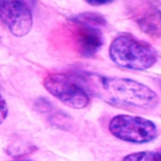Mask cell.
Wrapping results in <instances>:
<instances>
[{
  "mask_svg": "<svg viewBox=\"0 0 161 161\" xmlns=\"http://www.w3.org/2000/svg\"><path fill=\"white\" fill-rule=\"evenodd\" d=\"M142 31L154 39L161 38V10L153 9L146 13L138 21Z\"/></svg>",
  "mask_w": 161,
  "mask_h": 161,
  "instance_id": "obj_7",
  "label": "cell"
},
{
  "mask_svg": "<svg viewBox=\"0 0 161 161\" xmlns=\"http://www.w3.org/2000/svg\"><path fill=\"white\" fill-rule=\"evenodd\" d=\"M158 86H159V87H160V89H161V78H160V79H158Z\"/></svg>",
  "mask_w": 161,
  "mask_h": 161,
  "instance_id": "obj_12",
  "label": "cell"
},
{
  "mask_svg": "<svg viewBox=\"0 0 161 161\" xmlns=\"http://www.w3.org/2000/svg\"><path fill=\"white\" fill-rule=\"evenodd\" d=\"M153 161H161V147L156 151H153Z\"/></svg>",
  "mask_w": 161,
  "mask_h": 161,
  "instance_id": "obj_11",
  "label": "cell"
},
{
  "mask_svg": "<svg viewBox=\"0 0 161 161\" xmlns=\"http://www.w3.org/2000/svg\"><path fill=\"white\" fill-rule=\"evenodd\" d=\"M85 1L93 6H101V5L112 3L115 0H85Z\"/></svg>",
  "mask_w": 161,
  "mask_h": 161,
  "instance_id": "obj_10",
  "label": "cell"
},
{
  "mask_svg": "<svg viewBox=\"0 0 161 161\" xmlns=\"http://www.w3.org/2000/svg\"><path fill=\"white\" fill-rule=\"evenodd\" d=\"M153 152L143 151V152L133 153L125 156L122 161H153Z\"/></svg>",
  "mask_w": 161,
  "mask_h": 161,
  "instance_id": "obj_8",
  "label": "cell"
},
{
  "mask_svg": "<svg viewBox=\"0 0 161 161\" xmlns=\"http://www.w3.org/2000/svg\"><path fill=\"white\" fill-rule=\"evenodd\" d=\"M0 20L16 37L31 31L33 16L24 0H0Z\"/></svg>",
  "mask_w": 161,
  "mask_h": 161,
  "instance_id": "obj_5",
  "label": "cell"
},
{
  "mask_svg": "<svg viewBox=\"0 0 161 161\" xmlns=\"http://www.w3.org/2000/svg\"><path fill=\"white\" fill-rule=\"evenodd\" d=\"M24 161H29V160H24Z\"/></svg>",
  "mask_w": 161,
  "mask_h": 161,
  "instance_id": "obj_13",
  "label": "cell"
},
{
  "mask_svg": "<svg viewBox=\"0 0 161 161\" xmlns=\"http://www.w3.org/2000/svg\"><path fill=\"white\" fill-rule=\"evenodd\" d=\"M74 76L89 95L118 108L144 111L155 108L159 102L153 90L132 79L93 73H77Z\"/></svg>",
  "mask_w": 161,
  "mask_h": 161,
  "instance_id": "obj_1",
  "label": "cell"
},
{
  "mask_svg": "<svg viewBox=\"0 0 161 161\" xmlns=\"http://www.w3.org/2000/svg\"><path fill=\"white\" fill-rule=\"evenodd\" d=\"M108 128L113 136L134 144L148 143L158 135V128L153 121L138 116L117 115L110 121Z\"/></svg>",
  "mask_w": 161,
  "mask_h": 161,
  "instance_id": "obj_3",
  "label": "cell"
},
{
  "mask_svg": "<svg viewBox=\"0 0 161 161\" xmlns=\"http://www.w3.org/2000/svg\"><path fill=\"white\" fill-rule=\"evenodd\" d=\"M71 22L75 27V34L79 53L86 58L94 56L104 44L100 27L78 22L74 19H71Z\"/></svg>",
  "mask_w": 161,
  "mask_h": 161,
  "instance_id": "obj_6",
  "label": "cell"
},
{
  "mask_svg": "<svg viewBox=\"0 0 161 161\" xmlns=\"http://www.w3.org/2000/svg\"><path fill=\"white\" fill-rule=\"evenodd\" d=\"M7 116H8V105L5 99L0 94V124H3V121L6 119Z\"/></svg>",
  "mask_w": 161,
  "mask_h": 161,
  "instance_id": "obj_9",
  "label": "cell"
},
{
  "mask_svg": "<svg viewBox=\"0 0 161 161\" xmlns=\"http://www.w3.org/2000/svg\"><path fill=\"white\" fill-rule=\"evenodd\" d=\"M110 59L118 67L142 71L157 62L158 53L153 47L129 34L115 38L109 47Z\"/></svg>",
  "mask_w": 161,
  "mask_h": 161,
  "instance_id": "obj_2",
  "label": "cell"
},
{
  "mask_svg": "<svg viewBox=\"0 0 161 161\" xmlns=\"http://www.w3.org/2000/svg\"><path fill=\"white\" fill-rule=\"evenodd\" d=\"M43 84L48 93L70 108L83 109L89 105V94L74 75L50 74L45 77Z\"/></svg>",
  "mask_w": 161,
  "mask_h": 161,
  "instance_id": "obj_4",
  "label": "cell"
}]
</instances>
